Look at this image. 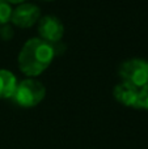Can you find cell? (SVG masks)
<instances>
[{
    "mask_svg": "<svg viewBox=\"0 0 148 149\" xmlns=\"http://www.w3.org/2000/svg\"><path fill=\"white\" fill-rule=\"evenodd\" d=\"M54 46L42 38H30L21 47L17 58L18 68L25 76L37 77L43 73L54 60Z\"/></svg>",
    "mask_w": 148,
    "mask_h": 149,
    "instance_id": "obj_1",
    "label": "cell"
},
{
    "mask_svg": "<svg viewBox=\"0 0 148 149\" xmlns=\"http://www.w3.org/2000/svg\"><path fill=\"white\" fill-rule=\"evenodd\" d=\"M45 95H46L45 85L34 77H28V79L17 82L12 100L21 107L30 109L39 105L43 101Z\"/></svg>",
    "mask_w": 148,
    "mask_h": 149,
    "instance_id": "obj_2",
    "label": "cell"
},
{
    "mask_svg": "<svg viewBox=\"0 0 148 149\" xmlns=\"http://www.w3.org/2000/svg\"><path fill=\"white\" fill-rule=\"evenodd\" d=\"M118 73L123 82L140 89L148 82V62L139 58L125 60L119 65Z\"/></svg>",
    "mask_w": 148,
    "mask_h": 149,
    "instance_id": "obj_3",
    "label": "cell"
},
{
    "mask_svg": "<svg viewBox=\"0 0 148 149\" xmlns=\"http://www.w3.org/2000/svg\"><path fill=\"white\" fill-rule=\"evenodd\" d=\"M41 18V10L36 4L31 3H21L17 8L12 9L10 22L22 29H29L38 22Z\"/></svg>",
    "mask_w": 148,
    "mask_h": 149,
    "instance_id": "obj_4",
    "label": "cell"
},
{
    "mask_svg": "<svg viewBox=\"0 0 148 149\" xmlns=\"http://www.w3.org/2000/svg\"><path fill=\"white\" fill-rule=\"evenodd\" d=\"M38 34L39 38L54 45L60 42V39L63 38L64 26L62 21L55 16H43L38 20Z\"/></svg>",
    "mask_w": 148,
    "mask_h": 149,
    "instance_id": "obj_5",
    "label": "cell"
},
{
    "mask_svg": "<svg viewBox=\"0 0 148 149\" xmlns=\"http://www.w3.org/2000/svg\"><path fill=\"white\" fill-rule=\"evenodd\" d=\"M114 98L126 107L140 109V89L127 84V82H121L115 85L113 89Z\"/></svg>",
    "mask_w": 148,
    "mask_h": 149,
    "instance_id": "obj_6",
    "label": "cell"
},
{
    "mask_svg": "<svg viewBox=\"0 0 148 149\" xmlns=\"http://www.w3.org/2000/svg\"><path fill=\"white\" fill-rule=\"evenodd\" d=\"M17 79L15 73L8 70H0V100L12 98L17 86Z\"/></svg>",
    "mask_w": 148,
    "mask_h": 149,
    "instance_id": "obj_7",
    "label": "cell"
},
{
    "mask_svg": "<svg viewBox=\"0 0 148 149\" xmlns=\"http://www.w3.org/2000/svg\"><path fill=\"white\" fill-rule=\"evenodd\" d=\"M12 15V7L7 0H0V26L5 25L10 21Z\"/></svg>",
    "mask_w": 148,
    "mask_h": 149,
    "instance_id": "obj_8",
    "label": "cell"
},
{
    "mask_svg": "<svg viewBox=\"0 0 148 149\" xmlns=\"http://www.w3.org/2000/svg\"><path fill=\"white\" fill-rule=\"evenodd\" d=\"M140 109L148 110V82L140 88Z\"/></svg>",
    "mask_w": 148,
    "mask_h": 149,
    "instance_id": "obj_9",
    "label": "cell"
},
{
    "mask_svg": "<svg viewBox=\"0 0 148 149\" xmlns=\"http://www.w3.org/2000/svg\"><path fill=\"white\" fill-rule=\"evenodd\" d=\"M12 37H13V30L8 24L0 26V38L4 39V41H8V39H10Z\"/></svg>",
    "mask_w": 148,
    "mask_h": 149,
    "instance_id": "obj_10",
    "label": "cell"
},
{
    "mask_svg": "<svg viewBox=\"0 0 148 149\" xmlns=\"http://www.w3.org/2000/svg\"><path fill=\"white\" fill-rule=\"evenodd\" d=\"M7 1L9 3L10 5H12V4H21V3L26 1V0H7Z\"/></svg>",
    "mask_w": 148,
    "mask_h": 149,
    "instance_id": "obj_11",
    "label": "cell"
},
{
    "mask_svg": "<svg viewBox=\"0 0 148 149\" xmlns=\"http://www.w3.org/2000/svg\"><path fill=\"white\" fill-rule=\"evenodd\" d=\"M45 1H52V0H45Z\"/></svg>",
    "mask_w": 148,
    "mask_h": 149,
    "instance_id": "obj_12",
    "label": "cell"
}]
</instances>
